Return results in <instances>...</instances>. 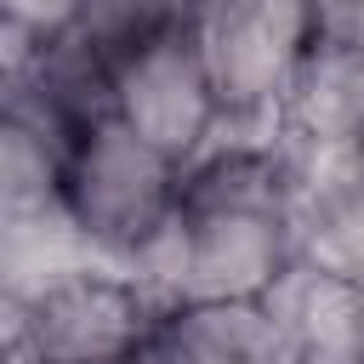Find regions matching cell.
<instances>
[{
    "mask_svg": "<svg viewBox=\"0 0 364 364\" xmlns=\"http://www.w3.org/2000/svg\"><path fill=\"white\" fill-rule=\"evenodd\" d=\"M296 364H364V284L296 262L267 296Z\"/></svg>",
    "mask_w": 364,
    "mask_h": 364,
    "instance_id": "6",
    "label": "cell"
},
{
    "mask_svg": "<svg viewBox=\"0 0 364 364\" xmlns=\"http://www.w3.org/2000/svg\"><path fill=\"white\" fill-rule=\"evenodd\" d=\"M199 11H205V0H80V17L63 34L80 40L97 63L119 68L136 46H148L171 28H193Z\"/></svg>",
    "mask_w": 364,
    "mask_h": 364,
    "instance_id": "7",
    "label": "cell"
},
{
    "mask_svg": "<svg viewBox=\"0 0 364 364\" xmlns=\"http://www.w3.org/2000/svg\"><path fill=\"white\" fill-rule=\"evenodd\" d=\"M182 176H188V165H176L171 154L142 142L108 108L74 131V142L63 154L57 205H63L74 245L131 267L171 228V216L182 205Z\"/></svg>",
    "mask_w": 364,
    "mask_h": 364,
    "instance_id": "3",
    "label": "cell"
},
{
    "mask_svg": "<svg viewBox=\"0 0 364 364\" xmlns=\"http://www.w3.org/2000/svg\"><path fill=\"white\" fill-rule=\"evenodd\" d=\"M114 114L176 165H193L199 154L216 148V131L228 125V114L199 46V23L136 46L114 68Z\"/></svg>",
    "mask_w": 364,
    "mask_h": 364,
    "instance_id": "5",
    "label": "cell"
},
{
    "mask_svg": "<svg viewBox=\"0 0 364 364\" xmlns=\"http://www.w3.org/2000/svg\"><path fill=\"white\" fill-rule=\"evenodd\" d=\"M176 301L148 279L108 262H63L6 290V358L11 364H119L148 347Z\"/></svg>",
    "mask_w": 364,
    "mask_h": 364,
    "instance_id": "2",
    "label": "cell"
},
{
    "mask_svg": "<svg viewBox=\"0 0 364 364\" xmlns=\"http://www.w3.org/2000/svg\"><path fill=\"white\" fill-rule=\"evenodd\" d=\"M296 267L290 159L279 136H233L182 176L171 228L131 262L165 301H267Z\"/></svg>",
    "mask_w": 364,
    "mask_h": 364,
    "instance_id": "1",
    "label": "cell"
},
{
    "mask_svg": "<svg viewBox=\"0 0 364 364\" xmlns=\"http://www.w3.org/2000/svg\"><path fill=\"white\" fill-rule=\"evenodd\" d=\"M318 40V0H205L199 46L228 125L279 131V114Z\"/></svg>",
    "mask_w": 364,
    "mask_h": 364,
    "instance_id": "4",
    "label": "cell"
},
{
    "mask_svg": "<svg viewBox=\"0 0 364 364\" xmlns=\"http://www.w3.org/2000/svg\"><path fill=\"white\" fill-rule=\"evenodd\" d=\"M0 11H6V51H28L57 40L80 17V0H0Z\"/></svg>",
    "mask_w": 364,
    "mask_h": 364,
    "instance_id": "8",
    "label": "cell"
}]
</instances>
